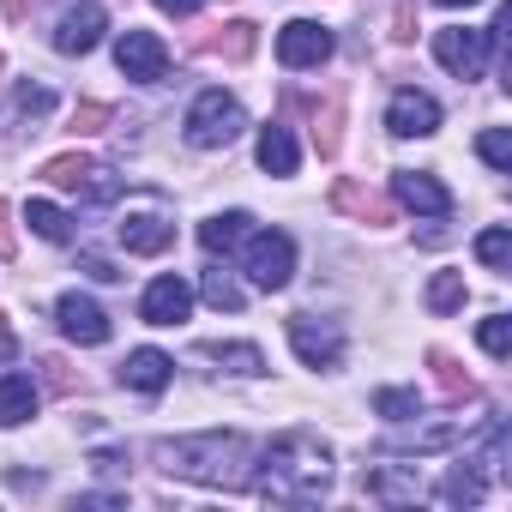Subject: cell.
Masks as SVG:
<instances>
[{"mask_svg":"<svg viewBox=\"0 0 512 512\" xmlns=\"http://www.w3.org/2000/svg\"><path fill=\"white\" fill-rule=\"evenodd\" d=\"M253 494H266L278 506H314L332 488V446L308 428L278 434L266 452H253Z\"/></svg>","mask_w":512,"mask_h":512,"instance_id":"obj_1","label":"cell"},{"mask_svg":"<svg viewBox=\"0 0 512 512\" xmlns=\"http://www.w3.org/2000/svg\"><path fill=\"white\" fill-rule=\"evenodd\" d=\"M253 446L247 434H181V440H157L151 458L157 470L181 476V482H199V488H247L253 476Z\"/></svg>","mask_w":512,"mask_h":512,"instance_id":"obj_2","label":"cell"},{"mask_svg":"<svg viewBox=\"0 0 512 512\" xmlns=\"http://www.w3.org/2000/svg\"><path fill=\"white\" fill-rule=\"evenodd\" d=\"M241 272L260 284V290H284L296 272V241L284 229H247L241 241Z\"/></svg>","mask_w":512,"mask_h":512,"instance_id":"obj_3","label":"cell"},{"mask_svg":"<svg viewBox=\"0 0 512 512\" xmlns=\"http://www.w3.org/2000/svg\"><path fill=\"white\" fill-rule=\"evenodd\" d=\"M241 127H247V115H241V103L223 97V91H199L193 109H187V145H199V151H223V145H235Z\"/></svg>","mask_w":512,"mask_h":512,"instance_id":"obj_4","label":"cell"},{"mask_svg":"<svg viewBox=\"0 0 512 512\" xmlns=\"http://www.w3.org/2000/svg\"><path fill=\"white\" fill-rule=\"evenodd\" d=\"M488 55H494V37H488V31H470V25L434 31V61H440L452 79H482Z\"/></svg>","mask_w":512,"mask_h":512,"instance_id":"obj_5","label":"cell"},{"mask_svg":"<svg viewBox=\"0 0 512 512\" xmlns=\"http://www.w3.org/2000/svg\"><path fill=\"white\" fill-rule=\"evenodd\" d=\"M43 181H55V187H73V193H85L91 205H109V199L121 193V181H115L103 163L79 157V151H67V157H49V163H43Z\"/></svg>","mask_w":512,"mask_h":512,"instance_id":"obj_6","label":"cell"},{"mask_svg":"<svg viewBox=\"0 0 512 512\" xmlns=\"http://www.w3.org/2000/svg\"><path fill=\"white\" fill-rule=\"evenodd\" d=\"M115 235H121L127 253H163L175 241V217L157 199H145V205H127V217L115 223Z\"/></svg>","mask_w":512,"mask_h":512,"instance_id":"obj_7","label":"cell"},{"mask_svg":"<svg viewBox=\"0 0 512 512\" xmlns=\"http://www.w3.org/2000/svg\"><path fill=\"white\" fill-rule=\"evenodd\" d=\"M115 67H121V79H133V85H157V79L169 73V49H163V37H151V31H121Z\"/></svg>","mask_w":512,"mask_h":512,"instance_id":"obj_8","label":"cell"},{"mask_svg":"<svg viewBox=\"0 0 512 512\" xmlns=\"http://www.w3.org/2000/svg\"><path fill=\"white\" fill-rule=\"evenodd\" d=\"M278 61H284L290 73H308V67L332 61V31L314 25V19H290V25L278 31Z\"/></svg>","mask_w":512,"mask_h":512,"instance_id":"obj_9","label":"cell"},{"mask_svg":"<svg viewBox=\"0 0 512 512\" xmlns=\"http://www.w3.org/2000/svg\"><path fill=\"white\" fill-rule=\"evenodd\" d=\"M290 344L308 368H338L344 362V332L332 320H314V314H296L290 320Z\"/></svg>","mask_w":512,"mask_h":512,"instance_id":"obj_10","label":"cell"},{"mask_svg":"<svg viewBox=\"0 0 512 512\" xmlns=\"http://www.w3.org/2000/svg\"><path fill=\"white\" fill-rule=\"evenodd\" d=\"M103 31H109V13L97 7V0H79V7H67L61 13V25H55V49L61 55H91L97 43H103Z\"/></svg>","mask_w":512,"mask_h":512,"instance_id":"obj_11","label":"cell"},{"mask_svg":"<svg viewBox=\"0 0 512 512\" xmlns=\"http://www.w3.org/2000/svg\"><path fill=\"white\" fill-rule=\"evenodd\" d=\"M386 127H392L398 139H428V133H440V103H434L428 91H392Z\"/></svg>","mask_w":512,"mask_h":512,"instance_id":"obj_12","label":"cell"},{"mask_svg":"<svg viewBox=\"0 0 512 512\" xmlns=\"http://www.w3.org/2000/svg\"><path fill=\"white\" fill-rule=\"evenodd\" d=\"M55 320H61V332H67L73 344H109V314H103L91 296H79V290H67V296L55 302Z\"/></svg>","mask_w":512,"mask_h":512,"instance_id":"obj_13","label":"cell"},{"mask_svg":"<svg viewBox=\"0 0 512 512\" xmlns=\"http://www.w3.org/2000/svg\"><path fill=\"white\" fill-rule=\"evenodd\" d=\"M392 193H398V205H410L416 217H446V211H452V193H446L428 169H398V175H392Z\"/></svg>","mask_w":512,"mask_h":512,"instance_id":"obj_14","label":"cell"},{"mask_svg":"<svg viewBox=\"0 0 512 512\" xmlns=\"http://www.w3.org/2000/svg\"><path fill=\"white\" fill-rule=\"evenodd\" d=\"M193 314V290L181 278H157L145 296H139V320L145 326H181Z\"/></svg>","mask_w":512,"mask_h":512,"instance_id":"obj_15","label":"cell"},{"mask_svg":"<svg viewBox=\"0 0 512 512\" xmlns=\"http://www.w3.org/2000/svg\"><path fill=\"white\" fill-rule=\"evenodd\" d=\"M362 494H368V500H386V506H404V500L422 494V476L404 470V464H368V470H362Z\"/></svg>","mask_w":512,"mask_h":512,"instance_id":"obj_16","label":"cell"},{"mask_svg":"<svg viewBox=\"0 0 512 512\" xmlns=\"http://www.w3.org/2000/svg\"><path fill=\"white\" fill-rule=\"evenodd\" d=\"M169 380H175V362L163 350H133L121 362V386H133V392H163Z\"/></svg>","mask_w":512,"mask_h":512,"instance_id":"obj_17","label":"cell"},{"mask_svg":"<svg viewBox=\"0 0 512 512\" xmlns=\"http://www.w3.org/2000/svg\"><path fill=\"white\" fill-rule=\"evenodd\" d=\"M37 416V386L31 374H0V428H19Z\"/></svg>","mask_w":512,"mask_h":512,"instance_id":"obj_18","label":"cell"},{"mask_svg":"<svg viewBox=\"0 0 512 512\" xmlns=\"http://www.w3.org/2000/svg\"><path fill=\"white\" fill-rule=\"evenodd\" d=\"M296 163H302L296 133H290L284 121H272V127L260 133V169H266V175H296Z\"/></svg>","mask_w":512,"mask_h":512,"instance_id":"obj_19","label":"cell"},{"mask_svg":"<svg viewBox=\"0 0 512 512\" xmlns=\"http://www.w3.org/2000/svg\"><path fill=\"white\" fill-rule=\"evenodd\" d=\"M247 229H253L247 211H217V217L199 223V241H205V253H235L247 241Z\"/></svg>","mask_w":512,"mask_h":512,"instance_id":"obj_20","label":"cell"},{"mask_svg":"<svg viewBox=\"0 0 512 512\" xmlns=\"http://www.w3.org/2000/svg\"><path fill=\"white\" fill-rule=\"evenodd\" d=\"M205 362H217L223 374H266V356L260 344H199Z\"/></svg>","mask_w":512,"mask_h":512,"instance_id":"obj_21","label":"cell"},{"mask_svg":"<svg viewBox=\"0 0 512 512\" xmlns=\"http://www.w3.org/2000/svg\"><path fill=\"white\" fill-rule=\"evenodd\" d=\"M25 223H31L43 241H55V247L73 241V217H67L61 205H49V199H31V205H25Z\"/></svg>","mask_w":512,"mask_h":512,"instance_id":"obj_22","label":"cell"},{"mask_svg":"<svg viewBox=\"0 0 512 512\" xmlns=\"http://www.w3.org/2000/svg\"><path fill=\"white\" fill-rule=\"evenodd\" d=\"M332 205H338V211H356L362 223H386V205H380L374 193H362L356 181H338V187H332Z\"/></svg>","mask_w":512,"mask_h":512,"instance_id":"obj_23","label":"cell"},{"mask_svg":"<svg viewBox=\"0 0 512 512\" xmlns=\"http://www.w3.org/2000/svg\"><path fill=\"white\" fill-rule=\"evenodd\" d=\"M374 410L386 422H410V416H422V392L416 386H386V392H374Z\"/></svg>","mask_w":512,"mask_h":512,"instance_id":"obj_24","label":"cell"},{"mask_svg":"<svg viewBox=\"0 0 512 512\" xmlns=\"http://www.w3.org/2000/svg\"><path fill=\"white\" fill-rule=\"evenodd\" d=\"M452 440H458V428L446 422V428H410V434H392L386 446H392V452H446Z\"/></svg>","mask_w":512,"mask_h":512,"instance_id":"obj_25","label":"cell"},{"mask_svg":"<svg viewBox=\"0 0 512 512\" xmlns=\"http://www.w3.org/2000/svg\"><path fill=\"white\" fill-rule=\"evenodd\" d=\"M476 260H482V266H488V272H506V266H512V235H506V229H500V223H494V229H482V235H476Z\"/></svg>","mask_w":512,"mask_h":512,"instance_id":"obj_26","label":"cell"},{"mask_svg":"<svg viewBox=\"0 0 512 512\" xmlns=\"http://www.w3.org/2000/svg\"><path fill=\"white\" fill-rule=\"evenodd\" d=\"M464 296H470V290H464L458 272H434V284H428V308H434V314H458Z\"/></svg>","mask_w":512,"mask_h":512,"instance_id":"obj_27","label":"cell"},{"mask_svg":"<svg viewBox=\"0 0 512 512\" xmlns=\"http://www.w3.org/2000/svg\"><path fill=\"white\" fill-rule=\"evenodd\" d=\"M199 296H205L211 308H223V314L241 308V284H235L229 272H205V278H199Z\"/></svg>","mask_w":512,"mask_h":512,"instance_id":"obj_28","label":"cell"},{"mask_svg":"<svg viewBox=\"0 0 512 512\" xmlns=\"http://www.w3.org/2000/svg\"><path fill=\"white\" fill-rule=\"evenodd\" d=\"M476 338H482V350H488L494 362H506V356H512V320H506V314H488V320L476 326Z\"/></svg>","mask_w":512,"mask_h":512,"instance_id":"obj_29","label":"cell"},{"mask_svg":"<svg viewBox=\"0 0 512 512\" xmlns=\"http://www.w3.org/2000/svg\"><path fill=\"white\" fill-rule=\"evenodd\" d=\"M440 500H452V506H476V500H482V476L458 464V470L440 482Z\"/></svg>","mask_w":512,"mask_h":512,"instance_id":"obj_30","label":"cell"},{"mask_svg":"<svg viewBox=\"0 0 512 512\" xmlns=\"http://www.w3.org/2000/svg\"><path fill=\"white\" fill-rule=\"evenodd\" d=\"M476 157H482L488 169H512V139H506V127H488V133L476 139Z\"/></svg>","mask_w":512,"mask_h":512,"instance_id":"obj_31","label":"cell"},{"mask_svg":"<svg viewBox=\"0 0 512 512\" xmlns=\"http://www.w3.org/2000/svg\"><path fill=\"white\" fill-rule=\"evenodd\" d=\"M428 362H434V380H440V392H446V398H464V392H470V374H464L446 350H434Z\"/></svg>","mask_w":512,"mask_h":512,"instance_id":"obj_32","label":"cell"},{"mask_svg":"<svg viewBox=\"0 0 512 512\" xmlns=\"http://www.w3.org/2000/svg\"><path fill=\"white\" fill-rule=\"evenodd\" d=\"M211 55L247 61V55H253V25H229V37H211Z\"/></svg>","mask_w":512,"mask_h":512,"instance_id":"obj_33","label":"cell"},{"mask_svg":"<svg viewBox=\"0 0 512 512\" xmlns=\"http://www.w3.org/2000/svg\"><path fill=\"white\" fill-rule=\"evenodd\" d=\"M13 103H19L25 115H49V109H55V97H49L43 85H19V91H13Z\"/></svg>","mask_w":512,"mask_h":512,"instance_id":"obj_34","label":"cell"},{"mask_svg":"<svg viewBox=\"0 0 512 512\" xmlns=\"http://www.w3.org/2000/svg\"><path fill=\"white\" fill-rule=\"evenodd\" d=\"M103 121H109V109H103V103H85V109L73 115V133H103Z\"/></svg>","mask_w":512,"mask_h":512,"instance_id":"obj_35","label":"cell"},{"mask_svg":"<svg viewBox=\"0 0 512 512\" xmlns=\"http://www.w3.org/2000/svg\"><path fill=\"white\" fill-rule=\"evenodd\" d=\"M79 266H85V272H91L97 284H115V278H121V272H115L109 260H97V253H85V260H79Z\"/></svg>","mask_w":512,"mask_h":512,"instance_id":"obj_36","label":"cell"},{"mask_svg":"<svg viewBox=\"0 0 512 512\" xmlns=\"http://www.w3.org/2000/svg\"><path fill=\"white\" fill-rule=\"evenodd\" d=\"M205 0H157V13H175V19H187V13H199Z\"/></svg>","mask_w":512,"mask_h":512,"instance_id":"obj_37","label":"cell"},{"mask_svg":"<svg viewBox=\"0 0 512 512\" xmlns=\"http://www.w3.org/2000/svg\"><path fill=\"white\" fill-rule=\"evenodd\" d=\"M13 356H19V338H13V326H7V320H0V368H7Z\"/></svg>","mask_w":512,"mask_h":512,"instance_id":"obj_38","label":"cell"},{"mask_svg":"<svg viewBox=\"0 0 512 512\" xmlns=\"http://www.w3.org/2000/svg\"><path fill=\"white\" fill-rule=\"evenodd\" d=\"M43 368H49V386H55V392H73V374H67V362H43Z\"/></svg>","mask_w":512,"mask_h":512,"instance_id":"obj_39","label":"cell"},{"mask_svg":"<svg viewBox=\"0 0 512 512\" xmlns=\"http://www.w3.org/2000/svg\"><path fill=\"white\" fill-rule=\"evenodd\" d=\"M0 260H13V229H7V199H0Z\"/></svg>","mask_w":512,"mask_h":512,"instance_id":"obj_40","label":"cell"},{"mask_svg":"<svg viewBox=\"0 0 512 512\" xmlns=\"http://www.w3.org/2000/svg\"><path fill=\"white\" fill-rule=\"evenodd\" d=\"M7 19H25V0H7Z\"/></svg>","mask_w":512,"mask_h":512,"instance_id":"obj_41","label":"cell"},{"mask_svg":"<svg viewBox=\"0 0 512 512\" xmlns=\"http://www.w3.org/2000/svg\"><path fill=\"white\" fill-rule=\"evenodd\" d=\"M434 7H482V0H434Z\"/></svg>","mask_w":512,"mask_h":512,"instance_id":"obj_42","label":"cell"}]
</instances>
